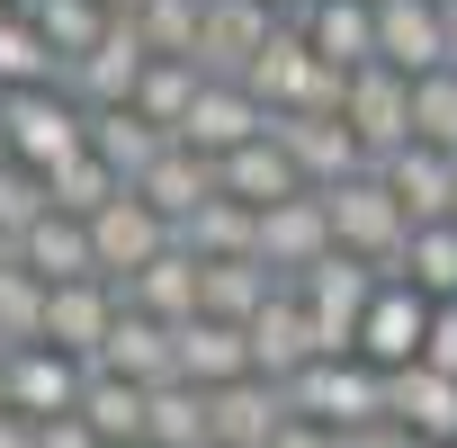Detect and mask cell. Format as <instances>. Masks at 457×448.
<instances>
[{"mask_svg":"<svg viewBox=\"0 0 457 448\" xmlns=\"http://www.w3.org/2000/svg\"><path fill=\"white\" fill-rule=\"evenodd\" d=\"M323 206H332V234H341V252H359L377 278H403L412 215H403V197L386 188V170H350V179H332V188H323Z\"/></svg>","mask_w":457,"mask_h":448,"instance_id":"obj_1","label":"cell"},{"mask_svg":"<svg viewBox=\"0 0 457 448\" xmlns=\"http://www.w3.org/2000/svg\"><path fill=\"white\" fill-rule=\"evenodd\" d=\"M0 126H10V162H28V170H46V179L90 153V108H81L63 81L0 90Z\"/></svg>","mask_w":457,"mask_h":448,"instance_id":"obj_2","label":"cell"},{"mask_svg":"<svg viewBox=\"0 0 457 448\" xmlns=\"http://www.w3.org/2000/svg\"><path fill=\"white\" fill-rule=\"evenodd\" d=\"M377 287H386V278H377L359 252H332V261H314V270L296 278V296H305V314H314V341H323V359H350V350H359Z\"/></svg>","mask_w":457,"mask_h":448,"instance_id":"obj_3","label":"cell"},{"mask_svg":"<svg viewBox=\"0 0 457 448\" xmlns=\"http://www.w3.org/2000/svg\"><path fill=\"white\" fill-rule=\"evenodd\" d=\"M287 412H305V421H332V430H359V421H377L386 412V368L377 359H305L296 377H287Z\"/></svg>","mask_w":457,"mask_h":448,"instance_id":"obj_4","label":"cell"},{"mask_svg":"<svg viewBox=\"0 0 457 448\" xmlns=\"http://www.w3.org/2000/svg\"><path fill=\"white\" fill-rule=\"evenodd\" d=\"M170 243H179V224H170V215H162L144 188H117V197L90 215V252H99V278H117V287H126L144 261H162Z\"/></svg>","mask_w":457,"mask_h":448,"instance_id":"obj_5","label":"cell"},{"mask_svg":"<svg viewBox=\"0 0 457 448\" xmlns=\"http://www.w3.org/2000/svg\"><path fill=\"white\" fill-rule=\"evenodd\" d=\"M144 72H153L144 28H135V19H108V37H99L90 54H72V63H63V90H72L81 108H135Z\"/></svg>","mask_w":457,"mask_h":448,"instance_id":"obj_6","label":"cell"},{"mask_svg":"<svg viewBox=\"0 0 457 448\" xmlns=\"http://www.w3.org/2000/svg\"><path fill=\"white\" fill-rule=\"evenodd\" d=\"M270 37H278V10H270V0H206L188 63H197L206 81H243V72L270 54Z\"/></svg>","mask_w":457,"mask_h":448,"instance_id":"obj_7","label":"cell"},{"mask_svg":"<svg viewBox=\"0 0 457 448\" xmlns=\"http://www.w3.org/2000/svg\"><path fill=\"white\" fill-rule=\"evenodd\" d=\"M341 117H350V135L368 144V162L403 153V144H412V72H395V63H359Z\"/></svg>","mask_w":457,"mask_h":448,"instance_id":"obj_8","label":"cell"},{"mask_svg":"<svg viewBox=\"0 0 457 448\" xmlns=\"http://www.w3.org/2000/svg\"><path fill=\"white\" fill-rule=\"evenodd\" d=\"M270 135L287 144V162L305 170V188H332V179H350V170H377V162H368V144L350 135V117H323V108H278V117H270Z\"/></svg>","mask_w":457,"mask_h":448,"instance_id":"obj_9","label":"cell"},{"mask_svg":"<svg viewBox=\"0 0 457 448\" xmlns=\"http://www.w3.org/2000/svg\"><path fill=\"white\" fill-rule=\"evenodd\" d=\"M332 252H341V234H332L323 188H296V197L261 206V261H270L278 278H305V270H314V261H332Z\"/></svg>","mask_w":457,"mask_h":448,"instance_id":"obj_10","label":"cell"},{"mask_svg":"<svg viewBox=\"0 0 457 448\" xmlns=\"http://www.w3.org/2000/svg\"><path fill=\"white\" fill-rule=\"evenodd\" d=\"M270 117H278V108H270L261 90H243V81H206V90H197V108H188V126H179V144H197V153H215V162H224V153L261 144V135H270Z\"/></svg>","mask_w":457,"mask_h":448,"instance_id":"obj_11","label":"cell"},{"mask_svg":"<svg viewBox=\"0 0 457 448\" xmlns=\"http://www.w3.org/2000/svg\"><path fill=\"white\" fill-rule=\"evenodd\" d=\"M81 386H90V359H72V350H54V341L10 350V412H28V421L81 412Z\"/></svg>","mask_w":457,"mask_h":448,"instance_id":"obj_12","label":"cell"},{"mask_svg":"<svg viewBox=\"0 0 457 448\" xmlns=\"http://www.w3.org/2000/svg\"><path fill=\"white\" fill-rule=\"evenodd\" d=\"M430 305H439V296H421L412 278H386V287H377V305H368L359 359H377V368H412V359H421V341H430Z\"/></svg>","mask_w":457,"mask_h":448,"instance_id":"obj_13","label":"cell"},{"mask_svg":"<svg viewBox=\"0 0 457 448\" xmlns=\"http://www.w3.org/2000/svg\"><path fill=\"white\" fill-rule=\"evenodd\" d=\"M377 63L395 72H439L448 63V10L439 0H377Z\"/></svg>","mask_w":457,"mask_h":448,"instance_id":"obj_14","label":"cell"},{"mask_svg":"<svg viewBox=\"0 0 457 448\" xmlns=\"http://www.w3.org/2000/svg\"><path fill=\"white\" fill-rule=\"evenodd\" d=\"M117 314H126L117 278H63V287H54V305H46V341H54V350H72V359H99V341L117 332Z\"/></svg>","mask_w":457,"mask_h":448,"instance_id":"obj_15","label":"cell"},{"mask_svg":"<svg viewBox=\"0 0 457 448\" xmlns=\"http://www.w3.org/2000/svg\"><path fill=\"white\" fill-rule=\"evenodd\" d=\"M90 368H117V377H135V386H170V377H179V323H162V314L126 305Z\"/></svg>","mask_w":457,"mask_h":448,"instance_id":"obj_16","label":"cell"},{"mask_svg":"<svg viewBox=\"0 0 457 448\" xmlns=\"http://www.w3.org/2000/svg\"><path fill=\"white\" fill-rule=\"evenodd\" d=\"M179 377H188V386H234V377H261V359H252V323L188 314V323H179Z\"/></svg>","mask_w":457,"mask_h":448,"instance_id":"obj_17","label":"cell"},{"mask_svg":"<svg viewBox=\"0 0 457 448\" xmlns=\"http://www.w3.org/2000/svg\"><path fill=\"white\" fill-rule=\"evenodd\" d=\"M252 359H261V377H278V386H287L305 359H323V341H314V314H305L296 278H287V287L252 314Z\"/></svg>","mask_w":457,"mask_h":448,"instance_id":"obj_18","label":"cell"},{"mask_svg":"<svg viewBox=\"0 0 457 448\" xmlns=\"http://www.w3.org/2000/svg\"><path fill=\"white\" fill-rule=\"evenodd\" d=\"M377 170H386V188L403 197V215H412V224L457 215V153H439V144H403V153H386Z\"/></svg>","mask_w":457,"mask_h":448,"instance_id":"obj_19","label":"cell"},{"mask_svg":"<svg viewBox=\"0 0 457 448\" xmlns=\"http://www.w3.org/2000/svg\"><path fill=\"white\" fill-rule=\"evenodd\" d=\"M386 412L439 448V439H457V377H448V368H430V359L386 368Z\"/></svg>","mask_w":457,"mask_h":448,"instance_id":"obj_20","label":"cell"},{"mask_svg":"<svg viewBox=\"0 0 457 448\" xmlns=\"http://www.w3.org/2000/svg\"><path fill=\"white\" fill-rule=\"evenodd\" d=\"M206 394H215V448H270L287 421L278 377H234V386H206Z\"/></svg>","mask_w":457,"mask_h":448,"instance_id":"obj_21","label":"cell"},{"mask_svg":"<svg viewBox=\"0 0 457 448\" xmlns=\"http://www.w3.org/2000/svg\"><path fill=\"white\" fill-rule=\"evenodd\" d=\"M117 296H126V305H144V314H162V323H188V314L206 305V261H197L188 243H170V252H162V261H144Z\"/></svg>","mask_w":457,"mask_h":448,"instance_id":"obj_22","label":"cell"},{"mask_svg":"<svg viewBox=\"0 0 457 448\" xmlns=\"http://www.w3.org/2000/svg\"><path fill=\"white\" fill-rule=\"evenodd\" d=\"M19 261L37 270V278H99V252H90V215H63V206H46L28 234H19Z\"/></svg>","mask_w":457,"mask_h":448,"instance_id":"obj_23","label":"cell"},{"mask_svg":"<svg viewBox=\"0 0 457 448\" xmlns=\"http://www.w3.org/2000/svg\"><path fill=\"white\" fill-rule=\"evenodd\" d=\"M296 28H305V46H314L323 63H341V72L377 63V0H314Z\"/></svg>","mask_w":457,"mask_h":448,"instance_id":"obj_24","label":"cell"},{"mask_svg":"<svg viewBox=\"0 0 457 448\" xmlns=\"http://www.w3.org/2000/svg\"><path fill=\"white\" fill-rule=\"evenodd\" d=\"M135 188H144V197H153L170 224H188V215H197V206L224 188V170H215V153H197V144H170V153H162V162H153Z\"/></svg>","mask_w":457,"mask_h":448,"instance_id":"obj_25","label":"cell"},{"mask_svg":"<svg viewBox=\"0 0 457 448\" xmlns=\"http://www.w3.org/2000/svg\"><path fill=\"white\" fill-rule=\"evenodd\" d=\"M179 243H188L197 261H252V252H261V206L215 188V197H206V206L179 224Z\"/></svg>","mask_w":457,"mask_h":448,"instance_id":"obj_26","label":"cell"},{"mask_svg":"<svg viewBox=\"0 0 457 448\" xmlns=\"http://www.w3.org/2000/svg\"><path fill=\"white\" fill-rule=\"evenodd\" d=\"M170 144H179V135H162L144 108H90V153H99V162H117V170H126V188H135Z\"/></svg>","mask_w":457,"mask_h":448,"instance_id":"obj_27","label":"cell"},{"mask_svg":"<svg viewBox=\"0 0 457 448\" xmlns=\"http://www.w3.org/2000/svg\"><path fill=\"white\" fill-rule=\"evenodd\" d=\"M144 448H215V394L170 377L153 386V412H144Z\"/></svg>","mask_w":457,"mask_h":448,"instance_id":"obj_28","label":"cell"},{"mask_svg":"<svg viewBox=\"0 0 457 448\" xmlns=\"http://www.w3.org/2000/svg\"><path fill=\"white\" fill-rule=\"evenodd\" d=\"M81 412H90V430H99L108 448H144L153 386H135V377H117V368H90V386H81Z\"/></svg>","mask_w":457,"mask_h":448,"instance_id":"obj_29","label":"cell"},{"mask_svg":"<svg viewBox=\"0 0 457 448\" xmlns=\"http://www.w3.org/2000/svg\"><path fill=\"white\" fill-rule=\"evenodd\" d=\"M215 170H224V197H252V206H278V197H296V188H305V170L287 162V144H278V135H261V144H243V153H224Z\"/></svg>","mask_w":457,"mask_h":448,"instance_id":"obj_30","label":"cell"},{"mask_svg":"<svg viewBox=\"0 0 457 448\" xmlns=\"http://www.w3.org/2000/svg\"><path fill=\"white\" fill-rule=\"evenodd\" d=\"M278 287H287V278H278V270H270L261 252H252V261H206V305H197V314L252 323V314H261V305H270Z\"/></svg>","mask_w":457,"mask_h":448,"instance_id":"obj_31","label":"cell"},{"mask_svg":"<svg viewBox=\"0 0 457 448\" xmlns=\"http://www.w3.org/2000/svg\"><path fill=\"white\" fill-rule=\"evenodd\" d=\"M37 81H63V54L28 10H0V90H37Z\"/></svg>","mask_w":457,"mask_h":448,"instance_id":"obj_32","label":"cell"},{"mask_svg":"<svg viewBox=\"0 0 457 448\" xmlns=\"http://www.w3.org/2000/svg\"><path fill=\"white\" fill-rule=\"evenodd\" d=\"M46 305H54V278H37L28 261H10V270H0V350L46 341Z\"/></svg>","mask_w":457,"mask_h":448,"instance_id":"obj_33","label":"cell"},{"mask_svg":"<svg viewBox=\"0 0 457 448\" xmlns=\"http://www.w3.org/2000/svg\"><path fill=\"white\" fill-rule=\"evenodd\" d=\"M197 90H206V72H197V63H179V54H153V72H144L135 108H144L162 135H179V126H188V108H197Z\"/></svg>","mask_w":457,"mask_h":448,"instance_id":"obj_34","label":"cell"},{"mask_svg":"<svg viewBox=\"0 0 457 448\" xmlns=\"http://www.w3.org/2000/svg\"><path fill=\"white\" fill-rule=\"evenodd\" d=\"M19 10L46 28V46H54L63 63H72V54H90V46L108 37V19H117V10H99V0H19Z\"/></svg>","mask_w":457,"mask_h":448,"instance_id":"obj_35","label":"cell"},{"mask_svg":"<svg viewBox=\"0 0 457 448\" xmlns=\"http://www.w3.org/2000/svg\"><path fill=\"white\" fill-rule=\"evenodd\" d=\"M403 278H412L421 296H457V215H439V224H412Z\"/></svg>","mask_w":457,"mask_h":448,"instance_id":"obj_36","label":"cell"},{"mask_svg":"<svg viewBox=\"0 0 457 448\" xmlns=\"http://www.w3.org/2000/svg\"><path fill=\"white\" fill-rule=\"evenodd\" d=\"M412 144L457 153V63H439V72L412 81Z\"/></svg>","mask_w":457,"mask_h":448,"instance_id":"obj_37","label":"cell"},{"mask_svg":"<svg viewBox=\"0 0 457 448\" xmlns=\"http://www.w3.org/2000/svg\"><path fill=\"white\" fill-rule=\"evenodd\" d=\"M117 188H126V170H117V162H99V153H81V162H63V170H54V206H63V215H99Z\"/></svg>","mask_w":457,"mask_h":448,"instance_id":"obj_38","label":"cell"},{"mask_svg":"<svg viewBox=\"0 0 457 448\" xmlns=\"http://www.w3.org/2000/svg\"><path fill=\"white\" fill-rule=\"evenodd\" d=\"M46 206H54V179H46V170H28V162H0V234L19 243V234H28V224H37Z\"/></svg>","mask_w":457,"mask_h":448,"instance_id":"obj_39","label":"cell"},{"mask_svg":"<svg viewBox=\"0 0 457 448\" xmlns=\"http://www.w3.org/2000/svg\"><path fill=\"white\" fill-rule=\"evenodd\" d=\"M197 19H206L197 0H144V10H135V28H144V46H153V54H179V63L197 54Z\"/></svg>","mask_w":457,"mask_h":448,"instance_id":"obj_40","label":"cell"},{"mask_svg":"<svg viewBox=\"0 0 457 448\" xmlns=\"http://www.w3.org/2000/svg\"><path fill=\"white\" fill-rule=\"evenodd\" d=\"M37 448H108V439L90 430V412H46L37 421Z\"/></svg>","mask_w":457,"mask_h":448,"instance_id":"obj_41","label":"cell"},{"mask_svg":"<svg viewBox=\"0 0 457 448\" xmlns=\"http://www.w3.org/2000/svg\"><path fill=\"white\" fill-rule=\"evenodd\" d=\"M421 359L457 377V296H439V305H430V341H421Z\"/></svg>","mask_w":457,"mask_h":448,"instance_id":"obj_42","label":"cell"},{"mask_svg":"<svg viewBox=\"0 0 457 448\" xmlns=\"http://www.w3.org/2000/svg\"><path fill=\"white\" fill-rule=\"evenodd\" d=\"M341 448H430L421 430H403L395 412H377V421H359V430H341Z\"/></svg>","mask_w":457,"mask_h":448,"instance_id":"obj_43","label":"cell"},{"mask_svg":"<svg viewBox=\"0 0 457 448\" xmlns=\"http://www.w3.org/2000/svg\"><path fill=\"white\" fill-rule=\"evenodd\" d=\"M270 448H341V430H332V421H305V412H287Z\"/></svg>","mask_w":457,"mask_h":448,"instance_id":"obj_44","label":"cell"},{"mask_svg":"<svg viewBox=\"0 0 457 448\" xmlns=\"http://www.w3.org/2000/svg\"><path fill=\"white\" fill-rule=\"evenodd\" d=\"M0 448H37V421L28 412H0Z\"/></svg>","mask_w":457,"mask_h":448,"instance_id":"obj_45","label":"cell"},{"mask_svg":"<svg viewBox=\"0 0 457 448\" xmlns=\"http://www.w3.org/2000/svg\"><path fill=\"white\" fill-rule=\"evenodd\" d=\"M270 10H278V19H305V10H314V0H270Z\"/></svg>","mask_w":457,"mask_h":448,"instance_id":"obj_46","label":"cell"},{"mask_svg":"<svg viewBox=\"0 0 457 448\" xmlns=\"http://www.w3.org/2000/svg\"><path fill=\"white\" fill-rule=\"evenodd\" d=\"M0 412H10V350H0Z\"/></svg>","mask_w":457,"mask_h":448,"instance_id":"obj_47","label":"cell"},{"mask_svg":"<svg viewBox=\"0 0 457 448\" xmlns=\"http://www.w3.org/2000/svg\"><path fill=\"white\" fill-rule=\"evenodd\" d=\"M99 10H117V19H135V10H144V0H99Z\"/></svg>","mask_w":457,"mask_h":448,"instance_id":"obj_48","label":"cell"},{"mask_svg":"<svg viewBox=\"0 0 457 448\" xmlns=\"http://www.w3.org/2000/svg\"><path fill=\"white\" fill-rule=\"evenodd\" d=\"M10 261H19V243H10V234H0V270H10Z\"/></svg>","mask_w":457,"mask_h":448,"instance_id":"obj_49","label":"cell"},{"mask_svg":"<svg viewBox=\"0 0 457 448\" xmlns=\"http://www.w3.org/2000/svg\"><path fill=\"white\" fill-rule=\"evenodd\" d=\"M448 63H457V10H448Z\"/></svg>","mask_w":457,"mask_h":448,"instance_id":"obj_50","label":"cell"},{"mask_svg":"<svg viewBox=\"0 0 457 448\" xmlns=\"http://www.w3.org/2000/svg\"><path fill=\"white\" fill-rule=\"evenodd\" d=\"M439 10H457V0H439Z\"/></svg>","mask_w":457,"mask_h":448,"instance_id":"obj_51","label":"cell"},{"mask_svg":"<svg viewBox=\"0 0 457 448\" xmlns=\"http://www.w3.org/2000/svg\"><path fill=\"white\" fill-rule=\"evenodd\" d=\"M439 448H457V439H439Z\"/></svg>","mask_w":457,"mask_h":448,"instance_id":"obj_52","label":"cell"}]
</instances>
